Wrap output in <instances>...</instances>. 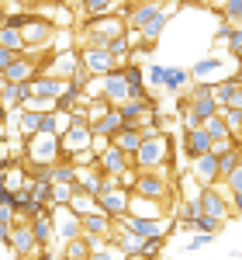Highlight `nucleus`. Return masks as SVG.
I'll return each mask as SVG.
<instances>
[{
    "mask_svg": "<svg viewBox=\"0 0 242 260\" xmlns=\"http://www.w3.org/2000/svg\"><path fill=\"white\" fill-rule=\"evenodd\" d=\"M128 11V7H125ZM125 11H111V14H97V18H83L80 21V35H83V45L90 49H104L111 39H121L128 31L125 24Z\"/></svg>",
    "mask_w": 242,
    "mask_h": 260,
    "instance_id": "nucleus-1",
    "label": "nucleus"
},
{
    "mask_svg": "<svg viewBox=\"0 0 242 260\" xmlns=\"http://www.w3.org/2000/svg\"><path fill=\"white\" fill-rule=\"evenodd\" d=\"M170 136L166 132H156L152 139H142L139 149H135V156H132V167L135 170H166V163H170Z\"/></svg>",
    "mask_w": 242,
    "mask_h": 260,
    "instance_id": "nucleus-2",
    "label": "nucleus"
},
{
    "mask_svg": "<svg viewBox=\"0 0 242 260\" xmlns=\"http://www.w3.org/2000/svg\"><path fill=\"white\" fill-rule=\"evenodd\" d=\"M132 194H142V198L152 201H173V180L166 170H135V184H132Z\"/></svg>",
    "mask_w": 242,
    "mask_h": 260,
    "instance_id": "nucleus-3",
    "label": "nucleus"
},
{
    "mask_svg": "<svg viewBox=\"0 0 242 260\" xmlns=\"http://www.w3.org/2000/svg\"><path fill=\"white\" fill-rule=\"evenodd\" d=\"M59 160V136H49V132H35L31 139H24V163H49Z\"/></svg>",
    "mask_w": 242,
    "mask_h": 260,
    "instance_id": "nucleus-4",
    "label": "nucleus"
},
{
    "mask_svg": "<svg viewBox=\"0 0 242 260\" xmlns=\"http://www.w3.org/2000/svg\"><path fill=\"white\" fill-rule=\"evenodd\" d=\"M173 215H163V219H132V215H121L114 225L121 229H128V233H135L142 240H166V233L173 229Z\"/></svg>",
    "mask_w": 242,
    "mask_h": 260,
    "instance_id": "nucleus-5",
    "label": "nucleus"
},
{
    "mask_svg": "<svg viewBox=\"0 0 242 260\" xmlns=\"http://www.w3.org/2000/svg\"><path fill=\"white\" fill-rule=\"evenodd\" d=\"M80 66V56H76V49H59V52H52L49 59L38 62V73H49V77H56V80H66L73 77V70Z\"/></svg>",
    "mask_w": 242,
    "mask_h": 260,
    "instance_id": "nucleus-6",
    "label": "nucleus"
},
{
    "mask_svg": "<svg viewBox=\"0 0 242 260\" xmlns=\"http://www.w3.org/2000/svg\"><path fill=\"white\" fill-rule=\"evenodd\" d=\"M52 35H56V28L49 24V21H42L35 11H31V18H28V24L21 28V39H24V52H35V49H45L49 42H52Z\"/></svg>",
    "mask_w": 242,
    "mask_h": 260,
    "instance_id": "nucleus-7",
    "label": "nucleus"
},
{
    "mask_svg": "<svg viewBox=\"0 0 242 260\" xmlns=\"http://www.w3.org/2000/svg\"><path fill=\"white\" fill-rule=\"evenodd\" d=\"M197 205H201V215L215 222H228L232 219V212H228V198L222 194V187H201V194H197Z\"/></svg>",
    "mask_w": 242,
    "mask_h": 260,
    "instance_id": "nucleus-8",
    "label": "nucleus"
},
{
    "mask_svg": "<svg viewBox=\"0 0 242 260\" xmlns=\"http://www.w3.org/2000/svg\"><path fill=\"white\" fill-rule=\"evenodd\" d=\"M125 215H132V219H163V215H170V205L128 191V208H125Z\"/></svg>",
    "mask_w": 242,
    "mask_h": 260,
    "instance_id": "nucleus-9",
    "label": "nucleus"
},
{
    "mask_svg": "<svg viewBox=\"0 0 242 260\" xmlns=\"http://www.w3.org/2000/svg\"><path fill=\"white\" fill-rule=\"evenodd\" d=\"M76 56H80V62L94 73V77H107V73H114L118 70V62L107 56V49H90V45H80L76 49Z\"/></svg>",
    "mask_w": 242,
    "mask_h": 260,
    "instance_id": "nucleus-10",
    "label": "nucleus"
},
{
    "mask_svg": "<svg viewBox=\"0 0 242 260\" xmlns=\"http://www.w3.org/2000/svg\"><path fill=\"white\" fill-rule=\"evenodd\" d=\"M7 246L14 250V257H21V260H28V257H35L42 246L35 243V236H31V229H28V222L24 219H18V225L11 229V236H7Z\"/></svg>",
    "mask_w": 242,
    "mask_h": 260,
    "instance_id": "nucleus-11",
    "label": "nucleus"
},
{
    "mask_svg": "<svg viewBox=\"0 0 242 260\" xmlns=\"http://www.w3.org/2000/svg\"><path fill=\"white\" fill-rule=\"evenodd\" d=\"M52 212H56V205H45V208H42L35 219H28V229H31V236H35V243H38L42 250H45V246H52V240H56Z\"/></svg>",
    "mask_w": 242,
    "mask_h": 260,
    "instance_id": "nucleus-12",
    "label": "nucleus"
},
{
    "mask_svg": "<svg viewBox=\"0 0 242 260\" xmlns=\"http://www.w3.org/2000/svg\"><path fill=\"white\" fill-rule=\"evenodd\" d=\"M190 177L197 180L201 187H215L218 184V156L215 153H204L190 163Z\"/></svg>",
    "mask_w": 242,
    "mask_h": 260,
    "instance_id": "nucleus-13",
    "label": "nucleus"
},
{
    "mask_svg": "<svg viewBox=\"0 0 242 260\" xmlns=\"http://www.w3.org/2000/svg\"><path fill=\"white\" fill-rule=\"evenodd\" d=\"M52 225H56V240L59 243H69V240H76V236H83L80 219H76L69 208H56V212H52Z\"/></svg>",
    "mask_w": 242,
    "mask_h": 260,
    "instance_id": "nucleus-14",
    "label": "nucleus"
},
{
    "mask_svg": "<svg viewBox=\"0 0 242 260\" xmlns=\"http://www.w3.org/2000/svg\"><path fill=\"white\" fill-rule=\"evenodd\" d=\"M97 205H101V212L111 222H118L121 215H125V208H128V191H125V187H111V191L97 194Z\"/></svg>",
    "mask_w": 242,
    "mask_h": 260,
    "instance_id": "nucleus-15",
    "label": "nucleus"
},
{
    "mask_svg": "<svg viewBox=\"0 0 242 260\" xmlns=\"http://www.w3.org/2000/svg\"><path fill=\"white\" fill-rule=\"evenodd\" d=\"M222 70H225L222 56H204L201 62L190 66V80L194 83H218L222 80Z\"/></svg>",
    "mask_w": 242,
    "mask_h": 260,
    "instance_id": "nucleus-16",
    "label": "nucleus"
},
{
    "mask_svg": "<svg viewBox=\"0 0 242 260\" xmlns=\"http://www.w3.org/2000/svg\"><path fill=\"white\" fill-rule=\"evenodd\" d=\"M94 167H97L101 174H107V177H118V174H125V170L132 167V160H128L125 153H118L114 146H107V149H104L101 156L94 160Z\"/></svg>",
    "mask_w": 242,
    "mask_h": 260,
    "instance_id": "nucleus-17",
    "label": "nucleus"
},
{
    "mask_svg": "<svg viewBox=\"0 0 242 260\" xmlns=\"http://www.w3.org/2000/svg\"><path fill=\"white\" fill-rule=\"evenodd\" d=\"M28 90H31V98L56 101L62 90H66V80H56V77H49V73H35V77L28 80Z\"/></svg>",
    "mask_w": 242,
    "mask_h": 260,
    "instance_id": "nucleus-18",
    "label": "nucleus"
},
{
    "mask_svg": "<svg viewBox=\"0 0 242 260\" xmlns=\"http://www.w3.org/2000/svg\"><path fill=\"white\" fill-rule=\"evenodd\" d=\"M42 21H49L52 28H69V24H76V18H73V11L66 7V4H59V0H52V4H42L38 11H35Z\"/></svg>",
    "mask_w": 242,
    "mask_h": 260,
    "instance_id": "nucleus-19",
    "label": "nucleus"
},
{
    "mask_svg": "<svg viewBox=\"0 0 242 260\" xmlns=\"http://www.w3.org/2000/svg\"><path fill=\"white\" fill-rule=\"evenodd\" d=\"M107 142H111L118 153H125V156L132 160V156H135V149H139V142H142L139 125H121V128H118V132H114V136H111Z\"/></svg>",
    "mask_w": 242,
    "mask_h": 260,
    "instance_id": "nucleus-20",
    "label": "nucleus"
},
{
    "mask_svg": "<svg viewBox=\"0 0 242 260\" xmlns=\"http://www.w3.org/2000/svg\"><path fill=\"white\" fill-rule=\"evenodd\" d=\"M62 208H69V212H73L76 219H83V215H104L101 205H97V198H94V194H87V191H80V187L73 191V198L66 201Z\"/></svg>",
    "mask_w": 242,
    "mask_h": 260,
    "instance_id": "nucleus-21",
    "label": "nucleus"
},
{
    "mask_svg": "<svg viewBox=\"0 0 242 260\" xmlns=\"http://www.w3.org/2000/svg\"><path fill=\"white\" fill-rule=\"evenodd\" d=\"M121 77L128 83V98H145V66L125 62V66H121Z\"/></svg>",
    "mask_w": 242,
    "mask_h": 260,
    "instance_id": "nucleus-22",
    "label": "nucleus"
},
{
    "mask_svg": "<svg viewBox=\"0 0 242 260\" xmlns=\"http://www.w3.org/2000/svg\"><path fill=\"white\" fill-rule=\"evenodd\" d=\"M28 98H31L28 83H4V90H0V108H4V111H18Z\"/></svg>",
    "mask_w": 242,
    "mask_h": 260,
    "instance_id": "nucleus-23",
    "label": "nucleus"
},
{
    "mask_svg": "<svg viewBox=\"0 0 242 260\" xmlns=\"http://www.w3.org/2000/svg\"><path fill=\"white\" fill-rule=\"evenodd\" d=\"M183 153H187V160H190V163L197 160V156H204V153H211V139L204 136V128L183 132Z\"/></svg>",
    "mask_w": 242,
    "mask_h": 260,
    "instance_id": "nucleus-24",
    "label": "nucleus"
},
{
    "mask_svg": "<svg viewBox=\"0 0 242 260\" xmlns=\"http://www.w3.org/2000/svg\"><path fill=\"white\" fill-rule=\"evenodd\" d=\"M121 125H125V121H121V115L114 111V108H107L101 118L90 121V136H104V139H111V136H114V132L121 128Z\"/></svg>",
    "mask_w": 242,
    "mask_h": 260,
    "instance_id": "nucleus-25",
    "label": "nucleus"
},
{
    "mask_svg": "<svg viewBox=\"0 0 242 260\" xmlns=\"http://www.w3.org/2000/svg\"><path fill=\"white\" fill-rule=\"evenodd\" d=\"M80 229H83V236H101V240H107L114 233V222L107 219V215H83Z\"/></svg>",
    "mask_w": 242,
    "mask_h": 260,
    "instance_id": "nucleus-26",
    "label": "nucleus"
},
{
    "mask_svg": "<svg viewBox=\"0 0 242 260\" xmlns=\"http://www.w3.org/2000/svg\"><path fill=\"white\" fill-rule=\"evenodd\" d=\"M190 70H183V66H170L166 70V87L163 90H170V94H183L187 87H190Z\"/></svg>",
    "mask_w": 242,
    "mask_h": 260,
    "instance_id": "nucleus-27",
    "label": "nucleus"
},
{
    "mask_svg": "<svg viewBox=\"0 0 242 260\" xmlns=\"http://www.w3.org/2000/svg\"><path fill=\"white\" fill-rule=\"evenodd\" d=\"M166 24H170V11L163 7L159 14H156V18H152V21H149V24H145V28H142V31H139V35H142V42H149V45H156Z\"/></svg>",
    "mask_w": 242,
    "mask_h": 260,
    "instance_id": "nucleus-28",
    "label": "nucleus"
},
{
    "mask_svg": "<svg viewBox=\"0 0 242 260\" xmlns=\"http://www.w3.org/2000/svg\"><path fill=\"white\" fill-rule=\"evenodd\" d=\"M42 125V115L38 111H28V108H18V136H24V139H31L35 132H38Z\"/></svg>",
    "mask_w": 242,
    "mask_h": 260,
    "instance_id": "nucleus-29",
    "label": "nucleus"
},
{
    "mask_svg": "<svg viewBox=\"0 0 242 260\" xmlns=\"http://www.w3.org/2000/svg\"><path fill=\"white\" fill-rule=\"evenodd\" d=\"M201 128H204V136H208L211 142H228V139H232V132H228V125H225V121L218 118V115H211V118H204V121H201Z\"/></svg>",
    "mask_w": 242,
    "mask_h": 260,
    "instance_id": "nucleus-30",
    "label": "nucleus"
},
{
    "mask_svg": "<svg viewBox=\"0 0 242 260\" xmlns=\"http://www.w3.org/2000/svg\"><path fill=\"white\" fill-rule=\"evenodd\" d=\"M49 180H52V184H76V163L56 160L52 170H49Z\"/></svg>",
    "mask_w": 242,
    "mask_h": 260,
    "instance_id": "nucleus-31",
    "label": "nucleus"
},
{
    "mask_svg": "<svg viewBox=\"0 0 242 260\" xmlns=\"http://www.w3.org/2000/svg\"><path fill=\"white\" fill-rule=\"evenodd\" d=\"M118 4H125V0H80L83 7V18H97V14H111Z\"/></svg>",
    "mask_w": 242,
    "mask_h": 260,
    "instance_id": "nucleus-32",
    "label": "nucleus"
},
{
    "mask_svg": "<svg viewBox=\"0 0 242 260\" xmlns=\"http://www.w3.org/2000/svg\"><path fill=\"white\" fill-rule=\"evenodd\" d=\"M242 163V146H235V149H228V153H222L218 156V180H225L235 167Z\"/></svg>",
    "mask_w": 242,
    "mask_h": 260,
    "instance_id": "nucleus-33",
    "label": "nucleus"
},
{
    "mask_svg": "<svg viewBox=\"0 0 242 260\" xmlns=\"http://www.w3.org/2000/svg\"><path fill=\"white\" fill-rule=\"evenodd\" d=\"M187 108L197 115V118H211V115H218V104H215V98H187Z\"/></svg>",
    "mask_w": 242,
    "mask_h": 260,
    "instance_id": "nucleus-34",
    "label": "nucleus"
},
{
    "mask_svg": "<svg viewBox=\"0 0 242 260\" xmlns=\"http://www.w3.org/2000/svg\"><path fill=\"white\" fill-rule=\"evenodd\" d=\"M28 194L35 198V205H52V180H31L28 184Z\"/></svg>",
    "mask_w": 242,
    "mask_h": 260,
    "instance_id": "nucleus-35",
    "label": "nucleus"
},
{
    "mask_svg": "<svg viewBox=\"0 0 242 260\" xmlns=\"http://www.w3.org/2000/svg\"><path fill=\"white\" fill-rule=\"evenodd\" d=\"M0 49H11V52H24V39H21L18 28H7V24H0Z\"/></svg>",
    "mask_w": 242,
    "mask_h": 260,
    "instance_id": "nucleus-36",
    "label": "nucleus"
},
{
    "mask_svg": "<svg viewBox=\"0 0 242 260\" xmlns=\"http://www.w3.org/2000/svg\"><path fill=\"white\" fill-rule=\"evenodd\" d=\"M87 253H90V246H87V240H83V236L62 243V260H87Z\"/></svg>",
    "mask_w": 242,
    "mask_h": 260,
    "instance_id": "nucleus-37",
    "label": "nucleus"
},
{
    "mask_svg": "<svg viewBox=\"0 0 242 260\" xmlns=\"http://www.w3.org/2000/svg\"><path fill=\"white\" fill-rule=\"evenodd\" d=\"M87 260H125V253H121L111 240H104L101 246H94V250L87 253Z\"/></svg>",
    "mask_w": 242,
    "mask_h": 260,
    "instance_id": "nucleus-38",
    "label": "nucleus"
},
{
    "mask_svg": "<svg viewBox=\"0 0 242 260\" xmlns=\"http://www.w3.org/2000/svg\"><path fill=\"white\" fill-rule=\"evenodd\" d=\"M218 21H228L232 28L242 24V0H225V7L218 11Z\"/></svg>",
    "mask_w": 242,
    "mask_h": 260,
    "instance_id": "nucleus-39",
    "label": "nucleus"
},
{
    "mask_svg": "<svg viewBox=\"0 0 242 260\" xmlns=\"http://www.w3.org/2000/svg\"><path fill=\"white\" fill-rule=\"evenodd\" d=\"M215 187H222V194H242V163L228 174L225 180H218Z\"/></svg>",
    "mask_w": 242,
    "mask_h": 260,
    "instance_id": "nucleus-40",
    "label": "nucleus"
},
{
    "mask_svg": "<svg viewBox=\"0 0 242 260\" xmlns=\"http://www.w3.org/2000/svg\"><path fill=\"white\" fill-rule=\"evenodd\" d=\"M28 18H31V11H24V7H11V11H7V7H4V24H7V28H24V24H28Z\"/></svg>",
    "mask_w": 242,
    "mask_h": 260,
    "instance_id": "nucleus-41",
    "label": "nucleus"
},
{
    "mask_svg": "<svg viewBox=\"0 0 242 260\" xmlns=\"http://www.w3.org/2000/svg\"><path fill=\"white\" fill-rule=\"evenodd\" d=\"M166 70H170V66H145V83H149L152 90H163V87H166Z\"/></svg>",
    "mask_w": 242,
    "mask_h": 260,
    "instance_id": "nucleus-42",
    "label": "nucleus"
},
{
    "mask_svg": "<svg viewBox=\"0 0 242 260\" xmlns=\"http://www.w3.org/2000/svg\"><path fill=\"white\" fill-rule=\"evenodd\" d=\"M90 83H94V73H90V70H87V66H76V70H73V77H69V87H76V90H87V87H90Z\"/></svg>",
    "mask_w": 242,
    "mask_h": 260,
    "instance_id": "nucleus-43",
    "label": "nucleus"
},
{
    "mask_svg": "<svg viewBox=\"0 0 242 260\" xmlns=\"http://www.w3.org/2000/svg\"><path fill=\"white\" fill-rule=\"evenodd\" d=\"M73 191H76V184H52V205L62 208L66 201L73 198Z\"/></svg>",
    "mask_w": 242,
    "mask_h": 260,
    "instance_id": "nucleus-44",
    "label": "nucleus"
},
{
    "mask_svg": "<svg viewBox=\"0 0 242 260\" xmlns=\"http://www.w3.org/2000/svg\"><path fill=\"white\" fill-rule=\"evenodd\" d=\"M163 243H166V240H145V246H142V253H139V257H142V260H159Z\"/></svg>",
    "mask_w": 242,
    "mask_h": 260,
    "instance_id": "nucleus-45",
    "label": "nucleus"
},
{
    "mask_svg": "<svg viewBox=\"0 0 242 260\" xmlns=\"http://www.w3.org/2000/svg\"><path fill=\"white\" fill-rule=\"evenodd\" d=\"M225 45H228V52L239 59V56H242V24H239V28H232V35H228V42H225Z\"/></svg>",
    "mask_w": 242,
    "mask_h": 260,
    "instance_id": "nucleus-46",
    "label": "nucleus"
},
{
    "mask_svg": "<svg viewBox=\"0 0 242 260\" xmlns=\"http://www.w3.org/2000/svg\"><path fill=\"white\" fill-rule=\"evenodd\" d=\"M211 240H215L211 233H194V240L187 243V250H190V253H197V250H204V246H211Z\"/></svg>",
    "mask_w": 242,
    "mask_h": 260,
    "instance_id": "nucleus-47",
    "label": "nucleus"
},
{
    "mask_svg": "<svg viewBox=\"0 0 242 260\" xmlns=\"http://www.w3.org/2000/svg\"><path fill=\"white\" fill-rule=\"evenodd\" d=\"M228 35H232V24H228V21H218V31H215V49H218V45H225V42H228Z\"/></svg>",
    "mask_w": 242,
    "mask_h": 260,
    "instance_id": "nucleus-48",
    "label": "nucleus"
},
{
    "mask_svg": "<svg viewBox=\"0 0 242 260\" xmlns=\"http://www.w3.org/2000/svg\"><path fill=\"white\" fill-rule=\"evenodd\" d=\"M190 4H197V7H204V11H211V14H218L225 7V0H190Z\"/></svg>",
    "mask_w": 242,
    "mask_h": 260,
    "instance_id": "nucleus-49",
    "label": "nucleus"
},
{
    "mask_svg": "<svg viewBox=\"0 0 242 260\" xmlns=\"http://www.w3.org/2000/svg\"><path fill=\"white\" fill-rule=\"evenodd\" d=\"M38 132H49V136H56V118H52V111H49V115H42Z\"/></svg>",
    "mask_w": 242,
    "mask_h": 260,
    "instance_id": "nucleus-50",
    "label": "nucleus"
},
{
    "mask_svg": "<svg viewBox=\"0 0 242 260\" xmlns=\"http://www.w3.org/2000/svg\"><path fill=\"white\" fill-rule=\"evenodd\" d=\"M228 198V212L232 215H242V194H225Z\"/></svg>",
    "mask_w": 242,
    "mask_h": 260,
    "instance_id": "nucleus-51",
    "label": "nucleus"
},
{
    "mask_svg": "<svg viewBox=\"0 0 242 260\" xmlns=\"http://www.w3.org/2000/svg\"><path fill=\"white\" fill-rule=\"evenodd\" d=\"M21 52H11V49H0V70H7V66H11V62L18 59Z\"/></svg>",
    "mask_w": 242,
    "mask_h": 260,
    "instance_id": "nucleus-52",
    "label": "nucleus"
},
{
    "mask_svg": "<svg viewBox=\"0 0 242 260\" xmlns=\"http://www.w3.org/2000/svg\"><path fill=\"white\" fill-rule=\"evenodd\" d=\"M225 108H235V111H242V87L232 94V98H228V104H225Z\"/></svg>",
    "mask_w": 242,
    "mask_h": 260,
    "instance_id": "nucleus-53",
    "label": "nucleus"
},
{
    "mask_svg": "<svg viewBox=\"0 0 242 260\" xmlns=\"http://www.w3.org/2000/svg\"><path fill=\"white\" fill-rule=\"evenodd\" d=\"M28 260H52V250H49V246H45V250H38V253H35V257H28Z\"/></svg>",
    "mask_w": 242,
    "mask_h": 260,
    "instance_id": "nucleus-54",
    "label": "nucleus"
},
{
    "mask_svg": "<svg viewBox=\"0 0 242 260\" xmlns=\"http://www.w3.org/2000/svg\"><path fill=\"white\" fill-rule=\"evenodd\" d=\"M132 4H156V7H166L170 0H132Z\"/></svg>",
    "mask_w": 242,
    "mask_h": 260,
    "instance_id": "nucleus-55",
    "label": "nucleus"
},
{
    "mask_svg": "<svg viewBox=\"0 0 242 260\" xmlns=\"http://www.w3.org/2000/svg\"><path fill=\"white\" fill-rule=\"evenodd\" d=\"M232 139H235V142H239V146H242V125H239V132H235V136H232Z\"/></svg>",
    "mask_w": 242,
    "mask_h": 260,
    "instance_id": "nucleus-56",
    "label": "nucleus"
},
{
    "mask_svg": "<svg viewBox=\"0 0 242 260\" xmlns=\"http://www.w3.org/2000/svg\"><path fill=\"white\" fill-rule=\"evenodd\" d=\"M4 4V0H0ZM11 4H18V7H24V4H31V0H11Z\"/></svg>",
    "mask_w": 242,
    "mask_h": 260,
    "instance_id": "nucleus-57",
    "label": "nucleus"
},
{
    "mask_svg": "<svg viewBox=\"0 0 242 260\" xmlns=\"http://www.w3.org/2000/svg\"><path fill=\"white\" fill-rule=\"evenodd\" d=\"M235 77H242V56H239V70H235Z\"/></svg>",
    "mask_w": 242,
    "mask_h": 260,
    "instance_id": "nucleus-58",
    "label": "nucleus"
},
{
    "mask_svg": "<svg viewBox=\"0 0 242 260\" xmlns=\"http://www.w3.org/2000/svg\"><path fill=\"white\" fill-rule=\"evenodd\" d=\"M0 24H4V4H0Z\"/></svg>",
    "mask_w": 242,
    "mask_h": 260,
    "instance_id": "nucleus-59",
    "label": "nucleus"
},
{
    "mask_svg": "<svg viewBox=\"0 0 242 260\" xmlns=\"http://www.w3.org/2000/svg\"><path fill=\"white\" fill-rule=\"evenodd\" d=\"M0 90H4V77H0Z\"/></svg>",
    "mask_w": 242,
    "mask_h": 260,
    "instance_id": "nucleus-60",
    "label": "nucleus"
},
{
    "mask_svg": "<svg viewBox=\"0 0 242 260\" xmlns=\"http://www.w3.org/2000/svg\"><path fill=\"white\" fill-rule=\"evenodd\" d=\"M0 260H4V257H0Z\"/></svg>",
    "mask_w": 242,
    "mask_h": 260,
    "instance_id": "nucleus-61",
    "label": "nucleus"
}]
</instances>
